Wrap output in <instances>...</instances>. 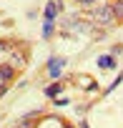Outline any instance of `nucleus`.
I'll return each mask as SVG.
<instances>
[{
    "label": "nucleus",
    "mask_w": 123,
    "mask_h": 128,
    "mask_svg": "<svg viewBox=\"0 0 123 128\" xmlns=\"http://www.w3.org/2000/svg\"><path fill=\"white\" fill-rule=\"evenodd\" d=\"M5 93H8V86H5V83H3V86H0V98H3V96H5Z\"/></svg>",
    "instance_id": "11"
},
{
    "label": "nucleus",
    "mask_w": 123,
    "mask_h": 128,
    "mask_svg": "<svg viewBox=\"0 0 123 128\" xmlns=\"http://www.w3.org/2000/svg\"><path fill=\"white\" fill-rule=\"evenodd\" d=\"M80 128H88V123H86V120H80Z\"/></svg>",
    "instance_id": "13"
},
{
    "label": "nucleus",
    "mask_w": 123,
    "mask_h": 128,
    "mask_svg": "<svg viewBox=\"0 0 123 128\" xmlns=\"http://www.w3.org/2000/svg\"><path fill=\"white\" fill-rule=\"evenodd\" d=\"M63 68H66V58H50L48 60V76L50 78H60L63 76Z\"/></svg>",
    "instance_id": "2"
},
{
    "label": "nucleus",
    "mask_w": 123,
    "mask_h": 128,
    "mask_svg": "<svg viewBox=\"0 0 123 128\" xmlns=\"http://www.w3.org/2000/svg\"><path fill=\"white\" fill-rule=\"evenodd\" d=\"M120 83H123V73H118V78H116V80H113V83H110V86L106 88V93H110V90H113V88H118Z\"/></svg>",
    "instance_id": "8"
},
{
    "label": "nucleus",
    "mask_w": 123,
    "mask_h": 128,
    "mask_svg": "<svg viewBox=\"0 0 123 128\" xmlns=\"http://www.w3.org/2000/svg\"><path fill=\"white\" fill-rule=\"evenodd\" d=\"M93 20H96L98 25H103V28H106V25H110V23L116 20V18H113L110 5H100V8H96V10H93Z\"/></svg>",
    "instance_id": "1"
},
{
    "label": "nucleus",
    "mask_w": 123,
    "mask_h": 128,
    "mask_svg": "<svg viewBox=\"0 0 123 128\" xmlns=\"http://www.w3.org/2000/svg\"><path fill=\"white\" fill-rule=\"evenodd\" d=\"M98 68H103V70L116 68V58H113V55H100V58H98Z\"/></svg>",
    "instance_id": "4"
},
{
    "label": "nucleus",
    "mask_w": 123,
    "mask_h": 128,
    "mask_svg": "<svg viewBox=\"0 0 123 128\" xmlns=\"http://www.w3.org/2000/svg\"><path fill=\"white\" fill-rule=\"evenodd\" d=\"M110 10H113V18L116 20H123V0H116V3L110 5Z\"/></svg>",
    "instance_id": "6"
},
{
    "label": "nucleus",
    "mask_w": 123,
    "mask_h": 128,
    "mask_svg": "<svg viewBox=\"0 0 123 128\" xmlns=\"http://www.w3.org/2000/svg\"><path fill=\"white\" fill-rule=\"evenodd\" d=\"M55 106H68V98H55Z\"/></svg>",
    "instance_id": "10"
},
{
    "label": "nucleus",
    "mask_w": 123,
    "mask_h": 128,
    "mask_svg": "<svg viewBox=\"0 0 123 128\" xmlns=\"http://www.w3.org/2000/svg\"><path fill=\"white\" fill-rule=\"evenodd\" d=\"M60 90H63V86H60V83H53V86H48V88H45V96H48V98H58V93H60Z\"/></svg>",
    "instance_id": "7"
},
{
    "label": "nucleus",
    "mask_w": 123,
    "mask_h": 128,
    "mask_svg": "<svg viewBox=\"0 0 123 128\" xmlns=\"http://www.w3.org/2000/svg\"><path fill=\"white\" fill-rule=\"evenodd\" d=\"M58 13H63V3H60V0H50V3L45 5V10H43V18H45V23H53Z\"/></svg>",
    "instance_id": "3"
},
{
    "label": "nucleus",
    "mask_w": 123,
    "mask_h": 128,
    "mask_svg": "<svg viewBox=\"0 0 123 128\" xmlns=\"http://www.w3.org/2000/svg\"><path fill=\"white\" fill-rule=\"evenodd\" d=\"M80 5H93V0H78Z\"/></svg>",
    "instance_id": "12"
},
{
    "label": "nucleus",
    "mask_w": 123,
    "mask_h": 128,
    "mask_svg": "<svg viewBox=\"0 0 123 128\" xmlns=\"http://www.w3.org/2000/svg\"><path fill=\"white\" fill-rule=\"evenodd\" d=\"M53 35V23H45L43 25V38H50Z\"/></svg>",
    "instance_id": "9"
},
{
    "label": "nucleus",
    "mask_w": 123,
    "mask_h": 128,
    "mask_svg": "<svg viewBox=\"0 0 123 128\" xmlns=\"http://www.w3.org/2000/svg\"><path fill=\"white\" fill-rule=\"evenodd\" d=\"M13 76H15V68L13 66H0V80H3V83L13 80Z\"/></svg>",
    "instance_id": "5"
}]
</instances>
